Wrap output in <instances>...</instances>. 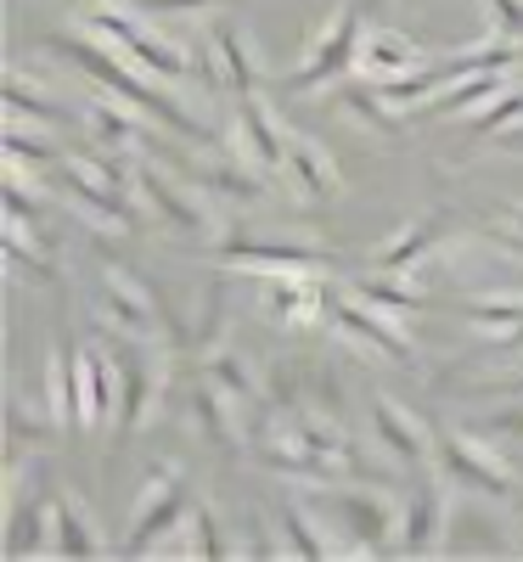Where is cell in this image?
Returning <instances> with one entry per match:
<instances>
[{"label":"cell","mask_w":523,"mask_h":562,"mask_svg":"<svg viewBox=\"0 0 523 562\" xmlns=\"http://www.w3.org/2000/svg\"><path fill=\"white\" fill-rule=\"evenodd\" d=\"M57 52L68 57V63H79L90 79H102L119 102H130L135 113H147V119H158L164 130H175V135H186L192 147H214V130L192 113V108H180L169 90H158L153 79H147V68H130V57H119L108 40H79V34H57Z\"/></svg>","instance_id":"cell-1"},{"label":"cell","mask_w":523,"mask_h":562,"mask_svg":"<svg viewBox=\"0 0 523 562\" xmlns=\"http://www.w3.org/2000/svg\"><path fill=\"white\" fill-rule=\"evenodd\" d=\"M90 34L108 40L119 57L141 63L158 79H186V68H192V57H186L153 18H141V7H108L102 0V7H90Z\"/></svg>","instance_id":"cell-2"},{"label":"cell","mask_w":523,"mask_h":562,"mask_svg":"<svg viewBox=\"0 0 523 562\" xmlns=\"http://www.w3.org/2000/svg\"><path fill=\"white\" fill-rule=\"evenodd\" d=\"M360 40H366V29H360V7L349 0V7H338L332 12V23L310 40V52H304V63L293 68V90H315V85H326V79H338L344 68H355V57H360Z\"/></svg>","instance_id":"cell-3"},{"label":"cell","mask_w":523,"mask_h":562,"mask_svg":"<svg viewBox=\"0 0 523 562\" xmlns=\"http://www.w3.org/2000/svg\"><path fill=\"white\" fill-rule=\"evenodd\" d=\"M180 512H186V479L175 473V467H158L153 473V484H147V495L135 501V518H130V546H124V557H141V551H158L164 546V535H175L180 529Z\"/></svg>","instance_id":"cell-4"},{"label":"cell","mask_w":523,"mask_h":562,"mask_svg":"<svg viewBox=\"0 0 523 562\" xmlns=\"http://www.w3.org/2000/svg\"><path fill=\"white\" fill-rule=\"evenodd\" d=\"M236 135H243V147H248V164H254V169H265V175L288 169L293 135H288V124L276 119V108L259 97V90L236 97Z\"/></svg>","instance_id":"cell-5"},{"label":"cell","mask_w":523,"mask_h":562,"mask_svg":"<svg viewBox=\"0 0 523 562\" xmlns=\"http://www.w3.org/2000/svg\"><path fill=\"white\" fill-rule=\"evenodd\" d=\"M265 304H270L276 326H288V333H310V326L326 315V288L310 270H270Z\"/></svg>","instance_id":"cell-6"},{"label":"cell","mask_w":523,"mask_h":562,"mask_svg":"<svg viewBox=\"0 0 523 562\" xmlns=\"http://www.w3.org/2000/svg\"><path fill=\"white\" fill-rule=\"evenodd\" d=\"M439 461H445V473H450V484H467L472 495H512V473L490 456V450H479L467 434H445L439 439Z\"/></svg>","instance_id":"cell-7"},{"label":"cell","mask_w":523,"mask_h":562,"mask_svg":"<svg viewBox=\"0 0 523 562\" xmlns=\"http://www.w3.org/2000/svg\"><path fill=\"white\" fill-rule=\"evenodd\" d=\"M416 68H427V52H422L416 40H405L400 29H371V34L360 40L355 74H360L366 85H389V79H405V74H416Z\"/></svg>","instance_id":"cell-8"},{"label":"cell","mask_w":523,"mask_h":562,"mask_svg":"<svg viewBox=\"0 0 523 562\" xmlns=\"http://www.w3.org/2000/svg\"><path fill=\"white\" fill-rule=\"evenodd\" d=\"M338 512H344V524L355 535V551H394V529H400V512L389 495H377V490H349L338 495Z\"/></svg>","instance_id":"cell-9"},{"label":"cell","mask_w":523,"mask_h":562,"mask_svg":"<svg viewBox=\"0 0 523 562\" xmlns=\"http://www.w3.org/2000/svg\"><path fill=\"white\" fill-rule=\"evenodd\" d=\"M113 400H119V371L97 349H74V428L102 422Z\"/></svg>","instance_id":"cell-10"},{"label":"cell","mask_w":523,"mask_h":562,"mask_svg":"<svg viewBox=\"0 0 523 562\" xmlns=\"http://www.w3.org/2000/svg\"><path fill=\"white\" fill-rule=\"evenodd\" d=\"M141 192H147V203L175 225V231H186V237H192V243H214L220 237V231H214V214L198 203V198H186V192H175V180L169 175H158L153 164L147 169H141Z\"/></svg>","instance_id":"cell-11"},{"label":"cell","mask_w":523,"mask_h":562,"mask_svg":"<svg viewBox=\"0 0 523 562\" xmlns=\"http://www.w3.org/2000/svg\"><path fill=\"white\" fill-rule=\"evenodd\" d=\"M332 321H338V333H349V338H360V344H371L377 355H389V360H416V344L400 333V326L389 321V315H377V304H332Z\"/></svg>","instance_id":"cell-12"},{"label":"cell","mask_w":523,"mask_h":562,"mask_svg":"<svg viewBox=\"0 0 523 562\" xmlns=\"http://www.w3.org/2000/svg\"><path fill=\"white\" fill-rule=\"evenodd\" d=\"M450 524V501H445V484L439 479H422L411 506H405V551L411 557H427L439 546V529Z\"/></svg>","instance_id":"cell-13"},{"label":"cell","mask_w":523,"mask_h":562,"mask_svg":"<svg viewBox=\"0 0 523 562\" xmlns=\"http://www.w3.org/2000/svg\"><path fill=\"white\" fill-rule=\"evenodd\" d=\"M102 304H108V315L124 326V333H135V338H153V333H158L153 293L141 288V281H130L124 270H108V276H102Z\"/></svg>","instance_id":"cell-14"},{"label":"cell","mask_w":523,"mask_h":562,"mask_svg":"<svg viewBox=\"0 0 523 562\" xmlns=\"http://www.w3.org/2000/svg\"><path fill=\"white\" fill-rule=\"evenodd\" d=\"M288 175L299 180V192L310 203H326V198L344 192V175H338V164H332V153L315 147V140H304V135H293V147H288Z\"/></svg>","instance_id":"cell-15"},{"label":"cell","mask_w":523,"mask_h":562,"mask_svg":"<svg viewBox=\"0 0 523 562\" xmlns=\"http://www.w3.org/2000/svg\"><path fill=\"white\" fill-rule=\"evenodd\" d=\"M371 428H377V439H383L400 461H411V467H422L427 456H434V445H427V434H422V422L405 416L394 400H377L371 405Z\"/></svg>","instance_id":"cell-16"},{"label":"cell","mask_w":523,"mask_h":562,"mask_svg":"<svg viewBox=\"0 0 523 562\" xmlns=\"http://www.w3.org/2000/svg\"><path fill=\"white\" fill-rule=\"evenodd\" d=\"M501 90H512V79H507V68H479V74H461V85L450 79L434 102H427V113H479L485 102H496Z\"/></svg>","instance_id":"cell-17"},{"label":"cell","mask_w":523,"mask_h":562,"mask_svg":"<svg viewBox=\"0 0 523 562\" xmlns=\"http://www.w3.org/2000/svg\"><path fill=\"white\" fill-rule=\"evenodd\" d=\"M467 321L479 326L485 338H496V349L523 326V293H472L467 299Z\"/></svg>","instance_id":"cell-18"},{"label":"cell","mask_w":523,"mask_h":562,"mask_svg":"<svg viewBox=\"0 0 523 562\" xmlns=\"http://www.w3.org/2000/svg\"><path fill=\"white\" fill-rule=\"evenodd\" d=\"M209 52H214L225 85L236 90V97H248V90H254V57H248V45H243V29L220 18V23L209 29Z\"/></svg>","instance_id":"cell-19"},{"label":"cell","mask_w":523,"mask_h":562,"mask_svg":"<svg viewBox=\"0 0 523 562\" xmlns=\"http://www.w3.org/2000/svg\"><path fill=\"white\" fill-rule=\"evenodd\" d=\"M57 557H97L102 540H97V518H85V506L74 495H57V540H52Z\"/></svg>","instance_id":"cell-20"},{"label":"cell","mask_w":523,"mask_h":562,"mask_svg":"<svg viewBox=\"0 0 523 562\" xmlns=\"http://www.w3.org/2000/svg\"><path fill=\"white\" fill-rule=\"evenodd\" d=\"M439 237H445V225H439V220H422V225L400 231V237H394L383 254H377V265H383L389 276H400V270H411V265H422L427 254H434Z\"/></svg>","instance_id":"cell-21"},{"label":"cell","mask_w":523,"mask_h":562,"mask_svg":"<svg viewBox=\"0 0 523 562\" xmlns=\"http://www.w3.org/2000/svg\"><path fill=\"white\" fill-rule=\"evenodd\" d=\"M153 394H158V371L153 366H124L119 371V434H130L141 416L153 411Z\"/></svg>","instance_id":"cell-22"},{"label":"cell","mask_w":523,"mask_h":562,"mask_svg":"<svg viewBox=\"0 0 523 562\" xmlns=\"http://www.w3.org/2000/svg\"><path fill=\"white\" fill-rule=\"evenodd\" d=\"M85 124L97 130V140H102L108 153H135V140H141L135 113H124V108H113V102H90V108H85Z\"/></svg>","instance_id":"cell-23"},{"label":"cell","mask_w":523,"mask_h":562,"mask_svg":"<svg viewBox=\"0 0 523 562\" xmlns=\"http://www.w3.org/2000/svg\"><path fill=\"white\" fill-rule=\"evenodd\" d=\"M7 113H23V119H34V124L68 119V108H57L52 97H40V90L29 85V74H7Z\"/></svg>","instance_id":"cell-24"},{"label":"cell","mask_w":523,"mask_h":562,"mask_svg":"<svg viewBox=\"0 0 523 562\" xmlns=\"http://www.w3.org/2000/svg\"><path fill=\"white\" fill-rule=\"evenodd\" d=\"M281 518H288V551H293V557H326V551H338V546L321 540V524L310 518L304 506H288Z\"/></svg>","instance_id":"cell-25"},{"label":"cell","mask_w":523,"mask_h":562,"mask_svg":"<svg viewBox=\"0 0 523 562\" xmlns=\"http://www.w3.org/2000/svg\"><path fill=\"white\" fill-rule=\"evenodd\" d=\"M203 180L214 186L220 198H231V203H254V198H259V180L243 175V164H209Z\"/></svg>","instance_id":"cell-26"},{"label":"cell","mask_w":523,"mask_h":562,"mask_svg":"<svg viewBox=\"0 0 523 562\" xmlns=\"http://www.w3.org/2000/svg\"><path fill=\"white\" fill-rule=\"evenodd\" d=\"M192 411L203 422V439L209 445H231V416H225V394L220 389H198L192 394Z\"/></svg>","instance_id":"cell-27"},{"label":"cell","mask_w":523,"mask_h":562,"mask_svg":"<svg viewBox=\"0 0 523 562\" xmlns=\"http://www.w3.org/2000/svg\"><path fill=\"white\" fill-rule=\"evenodd\" d=\"M209 378L225 383L231 400H254V378L243 371V360H236V355H209Z\"/></svg>","instance_id":"cell-28"},{"label":"cell","mask_w":523,"mask_h":562,"mask_svg":"<svg viewBox=\"0 0 523 562\" xmlns=\"http://www.w3.org/2000/svg\"><path fill=\"white\" fill-rule=\"evenodd\" d=\"M225 535H220V518L209 506H192V557H225Z\"/></svg>","instance_id":"cell-29"},{"label":"cell","mask_w":523,"mask_h":562,"mask_svg":"<svg viewBox=\"0 0 523 562\" xmlns=\"http://www.w3.org/2000/svg\"><path fill=\"white\" fill-rule=\"evenodd\" d=\"M366 299H377V310H416V304H422L411 288H394V281H389V270L377 276V281H366Z\"/></svg>","instance_id":"cell-30"},{"label":"cell","mask_w":523,"mask_h":562,"mask_svg":"<svg viewBox=\"0 0 523 562\" xmlns=\"http://www.w3.org/2000/svg\"><path fill=\"white\" fill-rule=\"evenodd\" d=\"M490 29L507 40H523V0H490Z\"/></svg>","instance_id":"cell-31"},{"label":"cell","mask_w":523,"mask_h":562,"mask_svg":"<svg viewBox=\"0 0 523 562\" xmlns=\"http://www.w3.org/2000/svg\"><path fill=\"white\" fill-rule=\"evenodd\" d=\"M141 12H153V18H169V12H209L214 0H135Z\"/></svg>","instance_id":"cell-32"},{"label":"cell","mask_w":523,"mask_h":562,"mask_svg":"<svg viewBox=\"0 0 523 562\" xmlns=\"http://www.w3.org/2000/svg\"><path fill=\"white\" fill-rule=\"evenodd\" d=\"M512 214H518V225H523V203H512Z\"/></svg>","instance_id":"cell-33"},{"label":"cell","mask_w":523,"mask_h":562,"mask_svg":"<svg viewBox=\"0 0 523 562\" xmlns=\"http://www.w3.org/2000/svg\"><path fill=\"white\" fill-rule=\"evenodd\" d=\"M90 7H102V0H90Z\"/></svg>","instance_id":"cell-34"}]
</instances>
